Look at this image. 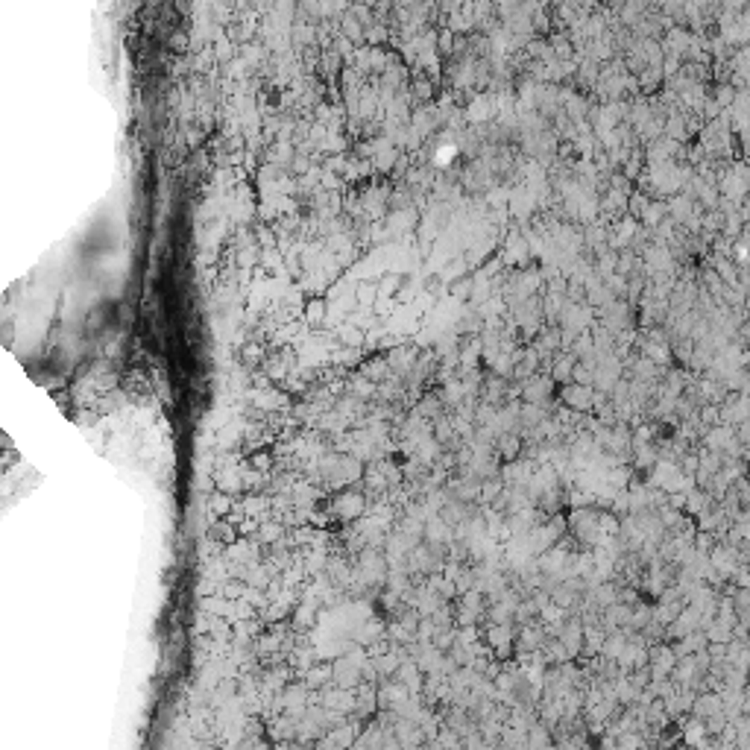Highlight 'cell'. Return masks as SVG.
I'll use <instances>...</instances> for the list:
<instances>
[{
  "mask_svg": "<svg viewBox=\"0 0 750 750\" xmlns=\"http://www.w3.org/2000/svg\"><path fill=\"white\" fill-rule=\"evenodd\" d=\"M361 507H364V502H361L358 495H355V498H352V495H343V498H341V513H343V516H358Z\"/></svg>",
  "mask_w": 750,
  "mask_h": 750,
  "instance_id": "3957f363",
  "label": "cell"
},
{
  "mask_svg": "<svg viewBox=\"0 0 750 750\" xmlns=\"http://www.w3.org/2000/svg\"><path fill=\"white\" fill-rule=\"evenodd\" d=\"M331 671L329 668H314L308 677H311V683H326V677H329Z\"/></svg>",
  "mask_w": 750,
  "mask_h": 750,
  "instance_id": "277c9868",
  "label": "cell"
},
{
  "mask_svg": "<svg viewBox=\"0 0 750 750\" xmlns=\"http://www.w3.org/2000/svg\"><path fill=\"white\" fill-rule=\"evenodd\" d=\"M560 396H563V402L568 407H575V410H583V407L592 405V393H589L583 384H568V387H563Z\"/></svg>",
  "mask_w": 750,
  "mask_h": 750,
  "instance_id": "6da1fadb",
  "label": "cell"
},
{
  "mask_svg": "<svg viewBox=\"0 0 750 750\" xmlns=\"http://www.w3.org/2000/svg\"><path fill=\"white\" fill-rule=\"evenodd\" d=\"M490 645H495L498 651H507V648L513 645V633H510L507 628H502V624H498V628L490 630Z\"/></svg>",
  "mask_w": 750,
  "mask_h": 750,
  "instance_id": "7a4b0ae2",
  "label": "cell"
}]
</instances>
